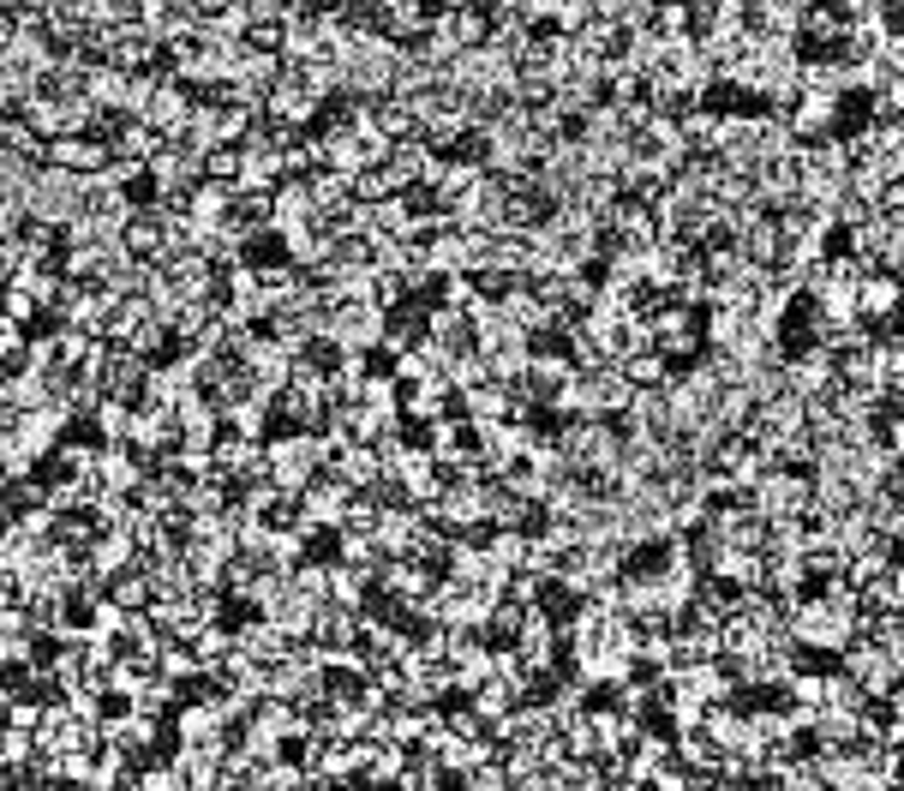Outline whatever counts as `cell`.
<instances>
[{
	"label": "cell",
	"instance_id": "6da1fadb",
	"mask_svg": "<svg viewBox=\"0 0 904 791\" xmlns=\"http://www.w3.org/2000/svg\"><path fill=\"white\" fill-rule=\"evenodd\" d=\"M174 731H181V743H210V738H222V713H216V701L181 708V713H174Z\"/></svg>",
	"mask_w": 904,
	"mask_h": 791
},
{
	"label": "cell",
	"instance_id": "7a4b0ae2",
	"mask_svg": "<svg viewBox=\"0 0 904 791\" xmlns=\"http://www.w3.org/2000/svg\"><path fill=\"white\" fill-rule=\"evenodd\" d=\"M462 791H510V780H503L497 761H480V768L462 773Z\"/></svg>",
	"mask_w": 904,
	"mask_h": 791
},
{
	"label": "cell",
	"instance_id": "3957f363",
	"mask_svg": "<svg viewBox=\"0 0 904 791\" xmlns=\"http://www.w3.org/2000/svg\"><path fill=\"white\" fill-rule=\"evenodd\" d=\"M114 599H121V606H144V599H151V588H144L138 576H121V588H114Z\"/></svg>",
	"mask_w": 904,
	"mask_h": 791
},
{
	"label": "cell",
	"instance_id": "277c9868",
	"mask_svg": "<svg viewBox=\"0 0 904 791\" xmlns=\"http://www.w3.org/2000/svg\"><path fill=\"white\" fill-rule=\"evenodd\" d=\"M863 306H869V312H886V306H893V282H869L863 288Z\"/></svg>",
	"mask_w": 904,
	"mask_h": 791
},
{
	"label": "cell",
	"instance_id": "5b68a950",
	"mask_svg": "<svg viewBox=\"0 0 904 791\" xmlns=\"http://www.w3.org/2000/svg\"><path fill=\"white\" fill-rule=\"evenodd\" d=\"M12 342H19V330H12V325H0V355H12Z\"/></svg>",
	"mask_w": 904,
	"mask_h": 791
}]
</instances>
